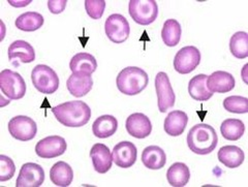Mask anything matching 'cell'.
<instances>
[{"instance_id":"6da1fadb","label":"cell","mask_w":248,"mask_h":187,"mask_svg":"<svg viewBox=\"0 0 248 187\" xmlns=\"http://www.w3.org/2000/svg\"><path fill=\"white\" fill-rule=\"evenodd\" d=\"M52 113L62 125L81 127L86 125L91 118V109L81 100H72L52 108Z\"/></svg>"},{"instance_id":"7a4b0ae2","label":"cell","mask_w":248,"mask_h":187,"mask_svg":"<svg viewBox=\"0 0 248 187\" xmlns=\"http://www.w3.org/2000/svg\"><path fill=\"white\" fill-rule=\"evenodd\" d=\"M217 143L218 137L215 129L205 123H200L191 127L187 135L188 148L199 155L210 154L216 148Z\"/></svg>"},{"instance_id":"3957f363","label":"cell","mask_w":248,"mask_h":187,"mask_svg":"<svg viewBox=\"0 0 248 187\" xmlns=\"http://www.w3.org/2000/svg\"><path fill=\"white\" fill-rule=\"evenodd\" d=\"M148 75L144 69L137 66L123 68L116 79L118 90L126 95L139 94L148 86Z\"/></svg>"},{"instance_id":"277c9868","label":"cell","mask_w":248,"mask_h":187,"mask_svg":"<svg viewBox=\"0 0 248 187\" xmlns=\"http://www.w3.org/2000/svg\"><path fill=\"white\" fill-rule=\"evenodd\" d=\"M33 86L44 94H53L59 87V78L56 72L48 65L38 64L31 73Z\"/></svg>"},{"instance_id":"5b68a950","label":"cell","mask_w":248,"mask_h":187,"mask_svg":"<svg viewBox=\"0 0 248 187\" xmlns=\"http://www.w3.org/2000/svg\"><path fill=\"white\" fill-rule=\"evenodd\" d=\"M128 13L138 24L147 26L157 18V2L155 0H130Z\"/></svg>"},{"instance_id":"8992f818","label":"cell","mask_w":248,"mask_h":187,"mask_svg":"<svg viewBox=\"0 0 248 187\" xmlns=\"http://www.w3.org/2000/svg\"><path fill=\"white\" fill-rule=\"evenodd\" d=\"M0 89L9 99H21L26 93V84L22 76L12 69L0 73Z\"/></svg>"},{"instance_id":"52a82bcc","label":"cell","mask_w":248,"mask_h":187,"mask_svg":"<svg viewBox=\"0 0 248 187\" xmlns=\"http://www.w3.org/2000/svg\"><path fill=\"white\" fill-rule=\"evenodd\" d=\"M105 31L111 42L115 44H122L129 36L130 26L124 16L120 14H113L106 20Z\"/></svg>"},{"instance_id":"ba28073f","label":"cell","mask_w":248,"mask_h":187,"mask_svg":"<svg viewBox=\"0 0 248 187\" xmlns=\"http://www.w3.org/2000/svg\"><path fill=\"white\" fill-rule=\"evenodd\" d=\"M9 131L14 139L22 142H27L35 138L37 125L35 121L30 117L19 115L10 120Z\"/></svg>"},{"instance_id":"9c48e42d","label":"cell","mask_w":248,"mask_h":187,"mask_svg":"<svg viewBox=\"0 0 248 187\" xmlns=\"http://www.w3.org/2000/svg\"><path fill=\"white\" fill-rule=\"evenodd\" d=\"M155 89L157 94L158 110L160 113H166L174 107L176 100L172 85L166 73H158L155 77Z\"/></svg>"},{"instance_id":"30bf717a","label":"cell","mask_w":248,"mask_h":187,"mask_svg":"<svg viewBox=\"0 0 248 187\" xmlns=\"http://www.w3.org/2000/svg\"><path fill=\"white\" fill-rule=\"evenodd\" d=\"M201 52L193 46H187L177 52L174 58V68L177 73L187 75L199 66Z\"/></svg>"},{"instance_id":"8fae6325","label":"cell","mask_w":248,"mask_h":187,"mask_svg":"<svg viewBox=\"0 0 248 187\" xmlns=\"http://www.w3.org/2000/svg\"><path fill=\"white\" fill-rule=\"evenodd\" d=\"M67 144L60 136H49L41 140L35 146V153L42 158H55L64 154Z\"/></svg>"},{"instance_id":"7c38bea8","label":"cell","mask_w":248,"mask_h":187,"mask_svg":"<svg viewBox=\"0 0 248 187\" xmlns=\"http://www.w3.org/2000/svg\"><path fill=\"white\" fill-rule=\"evenodd\" d=\"M45 181V171L37 163L23 165L16 181V187H40Z\"/></svg>"},{"instance_id":"4fadbf2b","label":"cell","mask_w":248,"mask_h":187,"mask_svg":"<svg viewBox=\"0 0 248 187\" xmlns=\"http://www.w3.org/2000/svg\"><path fill=\"white\" fill-rule=\"evenodd\" d=\"M138 156L137 147L134 143L124 141L120 142L114 147L112 152V158L116 166L122 169H128L133 167Z\"/></svg>"},{"instance_id":"5bb4252c","label":"cell","mask_w":248,"mask_h":187,"mask_svg":"<svg viewBox=\"0 0 248 187\" xmlns=\"http://www.w3.org/2000/svg\"><path fill=\"white\" fill-rule=\"evenodd\" d=\"M125 127L128 134L136 139H145L150 136L152 131L150 119L142 113H135L128 116Z\"/></svg>"},{"instance_id":"9a60e30c","label":"cell","mask_w":248,"mask_h":187,"mask_svg":"<svg viewBox=\"0 0 248 187\" xmlns=\"http://www.w3.org/2000/svg\"><path fill=\"white\" fill-rule=\"evenodd\" d=\"M90 157L93 168L99 174H106L112 168V154L105 144H94L91 148Z\"/></svg>"},{"instance_id":"2e32d148","label":"cell","mask_w":248,"mask_h":187,"mask_svg":"<svg viewBox=\"0 0 248 187\" xmlns=\"http://www.w3.org/2000/svg\"><path fill=\"white\" fill-rule=\"evenodd\" d=\"M235 84L234 76L223 71L214 72L207 79L208 89L212 93H228L235 88Z\"/></svg>"},{"instance_id":"e0dca14e","label":"cell","mask_w":248,"mask_h":187,"mask_svg":"<svg viewBox=\"0 0 248 187\" xmlns=\"http://www.w3.org/2000/svg\"><path fill=\"white\" fill-rule=\"evenodd\" d=\"M69 68L73 74L91 76L96 71V59L89 53H78L69 62Z\"/></svg>"},{"instance_id":"ac0fdd59","label":"cell","mask_w":248,"mask_h":187,"mask_svg":"<svg viewBox=\"0 0 248 187\" xmlns=\"http://www.w3.org/2000/svg\"><path fill=\"white\" fill-rule=\"evenodd\" d=\"M93 80L91 76L72 74L66 82V87L75 97H83L91 91Z\"/></svg>"},{"instance_id":"d6986e66","label":"cell","mask_w":248,"mask_h":187,"mask_svg":"<svg viewBox=\"0 0 248 187\" xmlns=\"http://www.w3.org/2000/svg\"><path fill=\"white\" fill-rule=\"evenodd\" d=\"M187 122L188 116L185 112L180 110L172 111L167 116L164 128L169 136L179 137L184 132Z\"/></svg>"},{"instance_id":"ffe728a7","label":"cell","mask_w":248,"mask_h":187,"mask_svg":"<svg viewBox=\"0 0 248 187\" xmlns=\"http://www.w3.org/2000/svg\"><path fill=\"white\" fill-rule=\"evenodd\" d=\"M218 160L229 169H236L240 167L244 161V152L237 146L228 145L221 147L217 153Z\"/></svg>"},{"instance_id":"44dd1931","label":"cell","mask_w":248,"mask_h":187,"mask_svg":"<svg viewBox=\"0 0 248 187\" xmlns=\"http://www.w3.org/2000/svg\"><path fill=\"white\" fill-rule=\"evenodd\" d=\"M9 59L14 61L20 59L22 63H31L35 60V52L33 47L25 41H15L9 47Z\"/></svg>"},{"instance_id":"7402d4cb","label":"cell","mask_w":248,"mask_h":187,"mask_svg":"<svg viewBox=\"0 0 248 187\" xmlns=\"http://www.w3.org/2000/svg\"><path fill=\"white\" fill-rule=\"evenodd\" d=\"M118 128V121L112 115H103L92 124L93 135L99 139L112 137Z\"/></svg>"},{"instance_id":"603a6c76","label":"cell","mask_w":248,"mask_h":187,"mask_svg":"<svg viewBox=\"0 0 248 187\" xmlns=\"http://www.w3.org/2000/svg\"><path fill=\"white\" fill-rule=\"evenodd\" d=\"M50 179L54 185L67 187L74 180V171L68 163L58 161L50 170Z\"/></svg>"},{"instance_id":"cb8c5ba5","label":"cell","mask_w":248,"mask_h":187,"mask_svg":"<svg viewBox=\"0 0 248 187\" xmlns=\"http://www.w3.org/2000/svg\"><path fill=\"white\" fill-rule=\"evenodd\" d=\"M142 162L149 170H160L166 166V152L158 146L146 147L142 153Z\"/></svg>"},{"instance_id":"d4e9b609","label":"cell","mask_w":248,"mask_h":187,"mask_svg":"<svg viewBox=\"0 0 248 187\" xmlns=\"http://www.w3.org/2000/svg\"><path fill=\"white\" fill-rule=\"evenodd\" d=\"M208 76L204 74L197 75L188 83V92L190 96L198 101H207L213 96V93L207 86Z\"/></svg>"},{"instance_id":"484cf974","label":"cell","mask_w":248,"mask_h":187,"mask_svg":"<svg viewBox=\"0 0 248 187\" xmlns=\"http://www.w3.org/2000/svg\"><path fill=\"white\" fill-rule=\"evenodd\" d=\"M190 179V171L183 162H176L170 166L167 173V180L173 187H184Z\"/></svg>"},{"instance_id":"4316f807","label":"cell","mask_w":248,"mask_h":187,"mask_svg":"<svg viewBox=\"0 0 248 187\" xmlns=\"http://www.w3.org/2000/svg\"><path fill=\"white\" fill-rule=\"evenodd\" d=\"M44 17L36 12H27L22 14L16 20V27L26 32H32L42 28L44 25Z\"/></svg>"},{"instance_id":"83f0119b","label":"cell","mask_w":248,"mask_h":187,"mask_svg":"<svg viewBox=\"0 0 248 187\" xmlns=\"http://www.w3.org/2000/svg\"><path fill=\"white\" fill-rule=\"evenodd\" d=\"M182 28L180 23L175 19H169L165 22L161 30V38L168 47H175L181 40Z\"/></svg>"},{"instance_id":"f1b7e54d","label":"cell","mask_w":248,"mask_h":187,"mask_svg":"<svg viewBox=\"0 0 248 187\" xmlns=\"http://www.w3.org/2000/svg\"><path fill=\"white\" fill-rule=\"evenodd\" d=\"M245 125L242 120L230 118L226 119L220 125L222 137L229 141H238L244 135Z\"/></svg>"},{"instance_id":"f546056e","label":"cell","mask_w":248,"mask_h":187,"mask_svg":"<svg viewBox=\"0 0 248 187\" xmlns=\"http://www.w3.org/2000/svg\"><path fill=\"white\" fill-rule=\"evenodd\" d=\"M230 50L238 59L248 57V34L244 31H238L231 37Z\"/></svg>"},{"instance_id":"4dcf8cb0","label":"cell","mask_w":248,"mask_h":187,"mask_svg":"<svg viewBox=\"0 0 248 187\" xmlns=\"http://www.w3.org/2000/svg\"><path fill=\"white\" fill-rule=\"evenodd\" d=\"M224 110L235 114H246L248 112V98L240 95H232L223 100Z\"/></svg>"},{"instance_id":"1f68e13d","label":"cell","mask_w":248,"mask_h":187,"mask_svg":"<svg viewBox=\"0 0 248 187\" xmlns=\"http://www.w3.org/2000/svg\"><path fill=\"white\" fill-rule=\"evenodd\" d=\"M16 172V167L13 159L6 155H0V181L11 180Z\"/></svg>"},{"instance_id":"d6a6232c","label":"cell","mask_w":248,"mask_h":187,"mask_svg":"<svg viewBox=\"0 0 248 187\" xmlns=\"http://www.w3.org/2000/svg\"><path fill=\"white\" fill-rule=\"evenodd\" d=\"M106 9L105 0H86L85 1V10L90 18L98 20L103 17Z\"/></svg>"},{"instance_id":"836d02e7","label":"cell","mask_w":248,"mask_h":187,"mask_svg":"<svg viewBox=\"0 0 248 187\" xmlns=\"http://www.w3.org/2000/svg\"><path fill=\"white\" fill-rule=\"evenodd\" d=\"M66 3V0H49L48 7L52 14L58 15L65 10Z\"/></svg>"}]
</instances>
